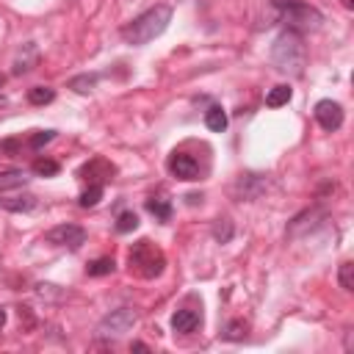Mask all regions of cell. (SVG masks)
Masks as SVG:
<instances>
[{
  "label": "cell",
  "instance_id": "6da1fadb",
  "mask_svg": "<svg viewBox=\"0 0 354 354\" xmlns=\"http://www.w3.org/2000/svg\"><path fill=\"white\" fill-rule=\"evenodd\" d=\"M169 22H171V6L158 3V6L147 8L144 14H138L136 19H130V22L119 30V36H122L127 44L141 47V44H147V41L158 39V36L169 28Z\"/></svg>",
  "mask_w": 354,
  "mask_h": 354
},
{
  "label": "cell",
  "instance_id": "7a4b0ae2",
  "mask_svg": "<svg viewBox=\"0 0 354 354\" xmlns=\"http://www.w3.org/2000/svg\"><path fill=\"white\" fill-rule=\"evenodd\" d=\"M271 64H274L279 72L290 75V77L304 75V66H307V47H304L301 33L285 28V30L274 39V44H271Z\"/></svg>",
  "mask_w": 354,
  "mask_h": 354
},
{
  "label": "cell",
  "instance_id": "3957f363",
  "mask_svg": "<svg viewBox=\"0 0 354 354\" xmlns=\"http://www.w3.org/2000/svg\"><path fill=\"white\" fill-rule=\"evenodd\" d=\"M127 268H130V274H136L141 279H155L166 268V254L158 243H152L149 238H141L127 252Z\"/></svg>",
  "mask_w": 354,
  "mask_h": 354
},
{
  "label": "cell",
  "instance_id": "277c9868",
  "mask_svg": "<svg viewBox=\"0 0 354 354\" xmlns=\"http://www.w3.org/2000/svg\"><path fill=\"white\" fill-rule=\"evenodd\" d=\"M282 22H285V28H288V30L307 33V30H318V28H321L324 14H321L315 6L296 0V3H290V6H285V8H282Z\"/></svg>",
  "mask_w": 354,
  "mask_h": 354
},
{
  "label": "cell",
  "instance_id": "5b68a950",
  "mask_svg": "<svg viewBox=\"0 0 354 354\" xmlns=\"http://www.w3.org/2000/svg\"><path fill=\"white\" fill-rule=\"evenodd\" d=\"M136 310L130 307H119V310H111L100 324H97V337H122L124 332H130L136 326Z\"/></svg>",
  "mask_w": 354,
  "mask_h": 354
},
{
  "label": "cell",
  "instance_id": "8992f818",
  "mask_svg": "<svg viewBox=\"0 0 354 354\" xmlns=\"http://www.w3.org/2000/svg\"><path fill=\"white\" fill-rule=\"evenodd\" d=\"M44 241L53 246H64V249H80L86 243V230L80 224H58L44 232Z\"/></svg>",
  "mask_w": 354,
  "mask_h": 354
},
{
  "label": "cell",
  "instance_id": "52a82bcc",
  "mask_svg": "<svg viewBox=\"0 0 354 354\" xmlns=\"http://www.w3.org/2000/svg\"><path fill=\"white\" fill-rule=\"evenodd\" d=\"M315 122L326 130V133H335V130H340V124H343V108H340V102H335V100H321V102H315Z\"/></svg>",
  "mask_w": 354,
  "mask_h": 354
},
{
  "label": "cell",
  "instance_id": "ba28073f",
  "mask_svg": "<svg viewBox=\"0 0 354 354\" xmlns=\"http://www.w3.org/2000/svg\"><path fill=\"white\" fill-rule=\"evenodd\" d=\"M166 169H169V174L177 177V180H185V183L199 180V163H196L191 155H185V152H171L169 160H166Z\"/></svg>",
  "mask_w": 354,
  "mask_h": 354
},
{
  "label": "cell",
  "instance_id": "9c48e42d",
  "mask_svg": "<svg viewBox=\"0 0 354 354\" xmlns=\"http://www.w3.org/2000/svg\"><path fill=\"white\" fill-rule=\"evenodd\" d=\"M113 171H116V166L108 163L105 158H91L88 163H83V166L77 169V177L86 180V183H97V185H102V183H108V180L113 177Z\"/></svg>",
  "mask_w": 354,
  "mask_h": 354
},
{
  "label": "cell",
  "instance_id": "30bf717a",
  "mask_svg": "<svg viewBox=\"0 0 354 354\" xmlns=\"http://www.w3.org/2000/svg\"><path fill=\"white\" fill-rule=\"evenodd\" d=\"M199 324H202V315L196 310H188V307H183L171 315V329L177 335H191V332H196Z\"/></svg>",
  "mask_w": 354,
  "mask_h": 354
},
{
  "label": "cell",
  "instance_id": "8fae6325",
  "mask_svg": "<svg viewBox=\"0 0 354 354\" xmlns=\"http://www.w3.org/2000/svg\"><path fill=\"white\" fill-rule=\"evenodd\" d=\"M0 207L11 210V213H28L36 207V196L33 194H17V196H0Z\"/></svg>",
  "mask_w": 354,
  "mask_h": 354
},
{
  "label": "cell",
  "instance_id": "7c38bea8",
  "mask_svg": "<svg viewBox=\"0 0 354 354\" xmlns=\"http://www.w3.org/2000/svg\"><path fill=\"white\" fill-rule=\"evenodd\" d=\"M144 205H147V210H149L158 221H169L171 213H174V207H171V202H169L166 196H149Z\"/></svg>",
  "mask_w": 354,
  "mask_h": 354
},
{
  "label": "cell",
  "instance_id": "4fadbf2b",
  "mask_svg": "<svg viewBox=\"0 0 354 354\" xmlns=\"http://www.w3.org/2000/svg\"><path fill=\"white\" fill-rule=\"evenodd\" d=\"M205 124H207L213 133H224V130H227V113H224V108H221V105H210V108L205 111Z\"/></svg>",
  "mask_w": 354,
  "mask_h": 354
},
{
  "label": "cell",
  "instance_id": "5bb4252c",
  "mask_svg": "<svg viewBox=\"0 0 354 354\" xmlns=\"http://www.w3.org/2000/svg\"><path fill=\"white\" fill-rule=\"evenodd\" d=\"M290 97H293V88H290L288 83H279V86H274V88L266 94V105H268V108H279V105H285Z\"/></svg>",
  "mask_w": 354,
  "mask_h": 354
},
{
  "label": "cell",
  "instance_id": "9a60e30c",
  "mask_svg": "<svg viewBox=\"0 0 354 354\" xmlns=\"http://www.w3.org/2000/svg\"><path fill=\"white\" fill-rule=\"evenodd\" d=\"M28 183V174L22 171V169H6V171H0V191H6V188H19V185H25Z\"/></svg>",
  "mask_w": 354,
  "mask_h": 354
},
{
  "label": "cell",
  "instance_id": "2e32d148",
  "mask_svg": "<svg viewBox=\"0 0 354 354\" xmlns=\"http://www.w3.org/2000/svg\"><path fill=\"white\" fill-rule=\"evenodd\" d=\"M113 268H116L113 257H97V260H91L86 266V274L88 277H105V274H113Z\"/></svg>",
  "mask_w": 354,
  "mask_h": 354
},
{
  "label": "cell",
  "instance_id": "e0dca14e",
  "mask_svg": "<svg viewBox=\"0 0 354 354\" xmlns=\"http://www.w3.org/2000/svg\"><path fill=\"white\" fill-rule=\"evenodd\" d=\"M53 100H55V88H50V86H33V88H28V102L30 105H47Z\"/></svg>",
  "mask_w": 354,
  "mask_h": 354
},
{
  "label": "cell",
  "instance_id": "ac0fdd59",
  "mask_svg": "<svg viewBox=\"0 0 354 354\" xmlns=\"http://www.w3.org/2000/svg\"><path fill=\"white\" fill-rule=\"evenodd\" d=\"M30 171L39 174V177H55V174L61 171V166H58V160H53V158H36L33 166H30Z\"/></svg>",
  "mask_w": 354,
  "mask_h": 354
},
{
  "label": "cell",
  "instance_id": "d6986e66",
  "mask_svg": "<svg viewBox=\"0 0 354 354\" xmlns=\"http://www.w3.org/2000/svg\"><path fill=\"white\" fill-rule=\"evenodd\" d=\"M113 230H116L119 235H127V232L138 230V216H136L133 210H122V213L116 216V224H113Z\"/></svg>",
  "mask_w": 354,
  "mask_h": 354
},
{
  "label": "cell",
  "instance_id": "ffe728a7",
  "mask_svg": "<svg viewBox=\"0 0 354 354\" xmlns=\"http://www.w3.org/2000/svg\"><path fill=\"white\" fill-rule=\"evenodd\" d=\"M100 199H102V185H97V183H88V188H86V191H80V196H77V205H80V207H94Z\"/></svg>",
  "mask_w": 354,
  "mask_h": 354
},
{
  "label": "cell",
  "instance_id": "44dd1931",
  "mask_svg": "<svg viewBox=\"0 0 354 354\" xmlns=\"http://www.w3.org/2000/svg\"><path fill=\"white\" fill-rule=\"evenodd\" d=\"M97 80H100L97 72H91V75H77V77L69 80V88H75L77 94H86V91H91V88L97 86Z\"/></svg>",
  "mask_w": 354,
  "mask_h": 354
},
{
  "label": "cell",
  "instance_id": "7402d4cb",
  "mask_svg": "<svg viewBox=\"0 0 354 354\" xmlns=\"http://www.w3.org/2000/svg\"><path fill=\"white\" fill-rule=\"evenodd\" d=\"M337 282H340V288H343V290H354V263H351V260L340 263Z\"/></svg>",
  "mask_w": 354,
  "mask_h": 354
},
{
  "label": "cell",
  "instance_id": "603a6c76",
  "mask_svg": "<svg viewBox=\"0 0 354 354\" xmlns=\"http://www.w3.org/2000/svg\"><path fill=\"white\" fill-rule=\"evenodd\" d=\"M36 58H39V53H36V47H30V53H28V58H25V55L19 53V55H17V61H14V69H11V72H14V75H25L28 69H33L30 64H36Z\"/></svg>",
  "mask_w": 354,
  "mask_h": 354
},
{
  "label": "cell",
  "instance_id": "cb8c5ba5",
  "mask_svg": "<svg viewBox=\"0 0 354 354\" xmlns=\"http://www.w3.org/2000/svg\"><path fill=\"white\" fill-rule=\"evenodd\" d=\"M213 238H216L218 243H227V241L232 238V221H230V218H218V221L213 224Z\"/></svg>",
  "mask_w": 354,
  "mask_h": 354
},
{
  "label": "cell",
  "instance_id": "d4e9b609",
  "mask_svg": "<svg viewBox=\"0 0 354 354\" xmlns=\"http://www.w3.org/2000/svg\"><path fill=\"white\" fill-rule=\"evenodd\" d=\"M53 138H55V130H36V133H30L28 147H30V149H41V147L50 144Z\"/></svg>",
  "mask_w": 354,
  "mask_h": 354
},
{
  "label": "cell",
  "instance_id": "484cf974",
  "mask_svg": "<svg viewBox=\"0 0 354 354\" xmlns=\"http://www.w3.org/2000/svg\"><path fill=\"white\" fill-rule=\"evenodd\" d=\"M243 335H246V324L243 321H230L227 329H224V337L227 340H241Z\"/></svg>",
  "mask_w": 354,
  "mask_h": 354
},
{
  "label": "cell",
  "instance_id": "4316f807",
  "mask_svg": "<svg viewBox=\"0 0 354 354\" xmlns=\"http://www.w3.org/2000/svg\"><path fill=\"white\" fill-rule=\"evenodd\" d=\"M277 8H285V6H290V3H296V0H271Z\"/></svg>",
  "mask_w": 354,
  "mask_h": 354
},
{
  "label": "cell",
  "instance_id": "83f0119b",
  "mask_svg": "<svg viewBox=\"0 0 354 354\" xmlns=\"http://www.w3.org/2000/svg\"><path fill=\"white\" fill-rule=\"evenodd\" d=\"M133 348H136V351H149V346H147V343H133Z\"/></svg>",
  "mask_w": 354,
  "mask_h": 354
},
{
  "label": "cell",
  "instance_id": "f1b7e54d",
  "mask_svg": "<svg viewBox=\"0 0 354 354\" xmlns=\"http://www.w3.org/2000/svg\"><path fill=\"white\" fill-rule=\"evenodd\" d=\"M3 326H6V310L0 307V329H3Z\"/></svg>",
  "mask_w": 354,
  "mask_h": 354
},
{
  "label": "cell",
  "instance_id": "f546056e",
  "mask_svg": "<svg viewBox=\"0 0 354 354\" xmlns=\"http://www.w3.org/2000/svg\"><path fill=\"white\" fill-rule=\"evenodd\" d=\"M340 3H343L346 8H354V0H340Z\"/></svg>",
  "mask_w": 354,
  "mask_h": 354
},
{
  "label": "cell",
  "instance_id": "4dcf8cb0",
  "mask_svg": "<svg viewBox=\"0 0 354 354\" xmlns=\"http://www.w3.org/2000/svg\"><path fill=\"white\" fill-rule=\"evenodd\" d=\"M3 83H6V75H0V88H3ZM3 102H6V100L0 97V105H3Z\"/></svg>",
  "mask_w": 354,
  "mask_h": 354
}]
</instances>
